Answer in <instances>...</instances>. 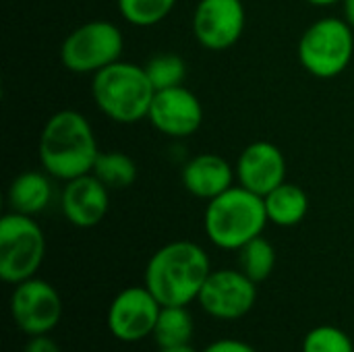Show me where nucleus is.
<instances>
[{
    "label": "nucleus",
    "instance_id": "f257e3e1",
    "mask_svg": "<svg viewBox=\"0 0 354 352\" xmlns=\"http://www.w3.org/2000/svg\"><path fill=\"white\" fill-rule=\"evenodd\" d=\"M209 274L212 266L203 247L193 241H172L149 257L143 284L162 307H187L197 301Z\"/></svg>",
    "mask_w": 354,
    "mask_h": 352
},
{
    "label": "nucleus",
    "instance_id": "f03ea898",
    "mask_svg": "<svg viewBox=\"0 0 354 352\" xmlns=\"http://www.w3.org/2000/svg\"><path fill=\"white\" fill-rule=\"evenodd\" d=\"M100 147L89 120L77 110L52 114L39 135V162L46 174L58 180H73L89 174Z\"/></svg>",
    "mask_w": 354,
    "mask_h": 352
},
{
    "label": "nucleus",
    "instance_id": "7ed1b4c3",
    "mask_svg": "<svg viewBox=\"0 0 354 352\" xmlns=\"http://www.w3.org/2000/svg\"><path fill=\"white\" fill-rule=\"evenodd\" d=\"M268 222L263 197L241 185L207 201L203 216L207 239L224 251H239L249 241L261 237Z\"/></svg>",
    "mask_w": 354,
    "mask_h": 352
},
{
    "label": "nucleus",
    "instance_id": "20e7f679",
    "mask_svg": "<svg viewBox=\"0 0 354 352\" xmlns=\"http://www.w3.org/2000/svg\"><path fill=\"white\" fill-rule=\"evenodd\" d=\"M91 95L100 112L120 124H133L147 118L156 87L145 66L118 60L93 75Z\"/></svg>",
    "mask_w": 354,
    "mask_h": 352
},
{
    "label": "nucleus",
    "instance_id": "39448f33",
    "mask_svg": "<svg viewBox=\"0 0 354 352\" xmlns=\"http://www.w3.org/2000/svg\"><path fill=\"white\" fill-rule=\"evenodd\" d=\"M353 54L354 31L344 19H319L299 39V60L317 79H334L344 73Z\"/></svg>",
    "mask_w": 354,
    "mask_h": 352
},
{
    "label": "nucleus",
    "instance_id": "423d86ee",
    "mask_svg": "<svg viewBox=\"0 0 354 352\" xmlns=\"http://www.w3.org/2000/svg\"><path fill=\"white\" fill-rule=\"evenodd\" d=\"M46 257V237L31 216L17 212L0 220V278L19 284L37 274Z\"/></svg>",
    "mask_w": 354,
    "mask_h": 352
},
{
    "label": "nucleus",
    "instance_id": "0eeeda50",
    "mask_svg": "<svg viewBox=\"0 0 354 352\" xmlns=\"http://www.w3.org/2000/svg\"><path fill=\"white\" fill-rule=\"evenodd\" d=\"M124 50L122 31L110 21H87L66 35L60 48V62L77 75H95L120 60Z\"/></svg>",
    "mask_w": 354,
    "mask_h": 352
},
{
    "label": "nucleus",
    "instance_id": "6e6552de",
    "mask_svg": "<svg viewBox=\"0 0 354 352\" xmlns=\"http://www.w3.org/2000/svg\"><path fill=\"white\" fill-rule=\"evenodd\" d=\"M8 309L15 326L25 336H44L52 334L58 326L62 317V299L50 282L33 276L15 284Z\"/></svg>",
    "mask_w": 354,
    "mask_h": 352
},
{
    "label": "nucleus",
    "instance_id": "1a4fd4ad",
    "mask_svg": "<svg viewBox=\"0 0 354 352\" xmlns=\"http://www.w3.org/2000/svg\"><path fill=\"white\" fill-rule=\"evenodd\" d=\"M197 301L209 317L241 319L255 307L257 284L241 270H212Z\"/></svg>",
    "mask_w": 354,
    "mask_h": 352
},
{
    "label": "nucleus",
    "instance_id": "9d476101",
    "mask_svg": "<svg viewBox=\"0 0 354 352\" xmlns=\"http://www.w3.org/2000/svg\"><path fill=\"white\" fill-rule=\"evenodd\" d=\"M162 303L143 286H129L120 290L106 315V326L110 334L120 342H139L153 334Z\"/></svg>",
    "mask_w": 354,
    "mask_h": 352
},
{
    "label": "nucleus",
    "instance_id": "9b49d317",
    "mask_svg": "<svg viewBox=\"0 0 354 352\" xmlns=\"http://www.w3.org/2000/svg\"><path fill=\"white\" fill-rule=\"evenodd\" d=\"M247 23L243 0H199L193 12L195 39L214 52L232 48Z\"/></svg>",
    "mask_w": 354,
    "mask_h": 352
},
{
    "label": "nucleus",
    "instance_id": "f8f14e48",
    "mask_svg": "<svg viewBox=\"0 0 354 352\" xmlns=\"http://www.w3.org/2000/svg\"><path fill=\"white\" fill-rule=\"evenodd\" d=\"M147 118L162 135L183 139L199 131L203 122V106L185 85L168 87L156 91Z\"/></svg>",
    "mask_w": 354,
    "mask_h": 352
},
{
    "label": "nucleus",
    "instance_id": "ddd939ff",
    "mask_svg": "<svg viewBox=\"0 0 354 352\" xmlns=\"http://www.w3.org/2000/svg\"><path fill=\"white\" fill-rule=\"evenodd\" d=\"M236 180L251 193L266 197L276 187L286 183V160L278 145L255 141L247 145L236 160Z\"/></svg>",
    "mask_w": 354,
    "mask_h": 352
},
{
    "label": "nucleus",
    "instance_id": "4468645a",
    "mask_svg": "<svg viewBox=\"0 0 354 352\" xmlns=\"http://www.w3.org/2000/svg\"><path fill=\"white\" fill-rule=\"evenodd\" d=\"M110 189L95 176L83 174L73 180H66L62 191V214L77 228H93L97 226L110 205Z\"/></svg>",
    "mask_w": 354,
    "mask_h": 352
},
{
    "label": "nucleus",
    "instance_id": "2eb2a0df",
    "mask_svg": "<svg viewBox=\"0 0 354 352\" xmlns=\"http://www.w3.org/2000/svg\"><path fill=\"white\" fill-rule=\"evenodd\" d=\"M183 187L197 199L212 201L234 187L236 170L216 154H199L183 166Z\"/></svg>",
    "mask_w": 354,
    "mask_h": 352
},
{
    "label": "nucleus",
    "instance_id": "dca6fc26",
    "mask_svg": "<svg viewBox=\"0 0 354 352\" xmlns=\"http://www.w3.org/2000/svg\"><path fill=\"white\" fill-rule=\"evenodd\" d=\"M52 199V187L46 174L41 172H23L8 187V205L10 212L23 216H35L48 207Z\"/></svg>",
    "mask_w": 354,
    "mask_h": 352
},
{
    "label": "nucleus",
    "instance_id": "f3484780",
    "mask_svg": "<svg viewBox=\"0 0 354 352\" xmlns=\"http://www.w3.org/2000/svg\"><path fill=\"white\" fill-rule=\"evenodd\" d=\"M268 220L276 226L290 228L305 220L309 212V197L307 193L292 183H282L272 193L263 197Z\"/></svg>",
    "mask_w": 354,
    "mask_h": 352
},
{
    "label": "nucleus",
    "instance_id": "a211bd4d",
    "mask_svg": "<svg viewBox=\"0 0 354 352\" xmlns=\"http://www.w3.org/2000/svg\"><path fill=\"white\" fill-rule=\"evenodd\" d=\"M195 334V322L187 307L183 305H166L162 307L156 328H153V340L160 349L164 346H178V344H191Z\"/></svg>",
    "mask_w": 354,
    "mask_h": 352
},
{
    "label": "nucleus",
    "instance_id": "6ab92c4d",
    "mask_svg": "<svg viewBox=\"0 0 354 352\" xmlns=\"http://www.w3.org/2000/svg\"><path fill=\"white\" fill-rule=\"evenodd\" d=\"M91 174L108 189H129L137 178V164L124 151H100Z\"/></svg>",
    "mask_w": 354,
    "mask_h": 352
},
{
    "label": "nucleus",
    "instance_id": "aec40b11",
    "mask_svg": "<svg viewBox=\"0 0 354 352\" xmlns=\"http://www.w3.org/2000/svg\"><path fill=\"white\" fill-rule=\"evenodd\" d=\"M239 266H241V272L249 276L255 284L266 282L276 268L274 245L263 237L249 241L247 245L239 249Z\"/></svg>",
    "mask_w": 354,
    "mask_h": 352
},
{
    "label": "nucleus",
    "instance_id": "412c9836",
    "mask_svg": "<svg viewBox=\"0 0 354 352\" xmlns=\"http://www.w3.org/2000/svg\"><path fill=\"white\" fill-rule=\"evenodd\" d=\"M176 0H118V10L135 27H153L174 8Z\"/></svg>",
    "mask_w": 354,
    "mask_h": 352
},
{
    "label": "nucleus",
    "instance_id": "4be33fe9",
    "mask_svg": "<svg viewBox=\"0 0 354 352\" xmlns=\"http://www.w3.org/2000/svg\"><path fill=\"white\" fill-rule=\"evenodd\" d=\"M145 73H147L149 81L153 83L156 91H160V89L183 85V81L187 77V64L180 56L164 52V54H158L147 60Z\"/></svg>",
    "mask_w": 354,
    "mask_h": 352
},
{
    "label": "nucleus",
    "instance_id": "5701e85b",
    "mask_svg": "<svg viewBox=\"0 0 354 352\" xmlns=\"http://www.w3.org/2000/svg\"><path fill=\"white\" fill-rule=\"evenodd\" d=\"M303 352H354L351 336L336 326H317L307 332L303 340Z\"/></svg>",
    "mask_w": 354,
    "mask_h": 352
},
{
    "label": "nucleus",
    "instance_id": "b1692460",
    "mask_svg": "<svg viewBox=\"0 0 354 352\" xmlns=\"http://www.w3.org/2000/svg\"><path fill=\"white\" fill-rule=\"evenodd\" d=\"M201 352H257L251 344L243 342V340H234V338H222L212 342L209 346H205Z\"/></svg>",
    "mask_w": 354,
    "mask_h": 352
},
{
    "label": "nucleus",
    "instance_id": "393cba45",
    "mask_svg": "<svg viewBox=\"0 0 354 352\" xmlns=\"http://www.w3.org/2000/svg\"><path fill=\"white\" fill-rule=\"evenodd\" d=\"M23 352H62L60 346L50 338V334L44 336H29V342L25 344Z\"/></svg>",
    "mask_w": 354,
    "mask_h": 352
},
{
    "label": "nucleus",
    "instance_id": "a878e982",
    "mask_svg": "<svg viewBox=\"0 0 354 352\" xmlns=\"http://www.w3.org/2000/svg\"><path fill=\"white\" fill-rule=\"evenodd\" d=\"M342 8H344V21L354 31V0H342Z\"/></svg>",
    "mask_w": 354,
    "mask_h": 352
},
{
    "label": "nucleus",
    "instance_id": "bb28decb",
    "mask_svg": "<svg viewBox=\"0 0 354 352\" xmlns=\"http://www.w3.org/2000/svg\"><path fill=\"white\" fill-rule=\"evenodd\" d=\"M158 352H197L191 344H178V346H164Z\"/></svg>",
    "mask_w": 354,
    "mask_h": 352
},
{
    "label": "nucleus",
    "instance_id": "cd10ccee",
    "mask_svg": "<svg viewBox=\"0 0 354 352\" xmlns=\"http://www.w3.org/2000/svg\"><path fill=\"white\" fill-rule=\"evenodd\" d=\"M315 6H330V4H336V2H342V0H307Z\"/></svg>",
    "mask_w": 354,
    "mask_h": 352
}]
</instances>
